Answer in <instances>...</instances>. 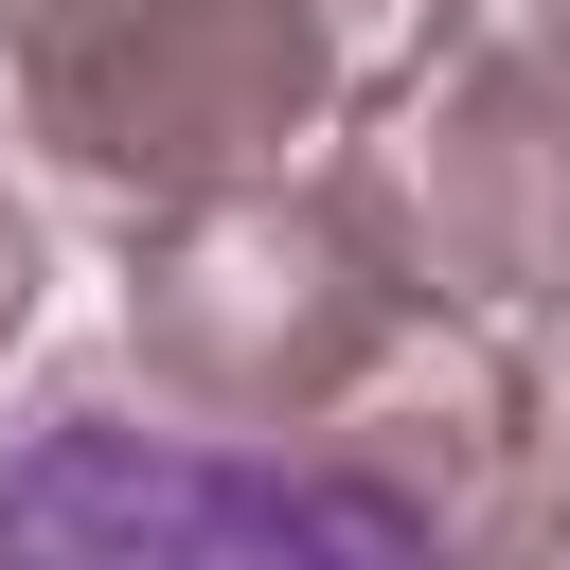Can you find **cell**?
<instances>
[{"mask_svg":"<svg viewBox=\"0 0 570 570\" xmlns=\"http://www.w3.org/2000/svg\"><path fill=\"white\" fill-rule=\"evenodd\" d=\"M321 178L410 303L552 356L570 338V0H392Z\"/></svg>","mask_w":570,"mask_h":570,"instance_id":"obj_1","label":"cell"},{"mask_svg":"<svg viewBox=\"0 0 570 570\" xmlns=\"http://www.w3.org/2000/svg\"><path fill=\"white\" fill-rule=\"evenodd\" d=\"M374 18L392 0H0V71L53 196L160 232L196 196L303 178L374 71Z\"/></svg>","mask_w":570,"mask_h":570,"instance_id":"obj_2","label":"cell"},{"mask_svg":"<svg viewBox=\"0 0 570 570\" xmlns=\"http://www.w3.org/2000/svg\"><path fill=\"white\" fill-rule=\"evenodd\" d=\"M0 570H463L356 445L214 428L142 356L0 410Z\"/></svg>","mask_w":570,"mask_h":570,"instance_id":"obj_3","label":"cell"},{"mask_svg":"<svg viewBox=\"0 0 570 570\" xmlns=\"http://www.w3.org/2000/svg\"><path fill=\"white\" fill-rule=\"evenodd\" d=\"M410 321H445V303L392 285V249L356 232V196L321 160L125 232V356L214 428H338Z\"/></svg>","mask_w":570,"mask_h":570,"instance_id":"obj_4","label":"cell"},{"mask_svg":"<svg viewBox=\"0 0 570 570\" xmlns=\"http://www.w3.org/2000/svg\"><path fill=\"white\" fill-rule=\"evenodd\" d=\"M36 303H53V232H36V196L0 178V356L36 338Z\"/></svg>","mask_w":570,"mask_h":570,"instance_id":"obj_5","label":"cell"}]
</instances>
